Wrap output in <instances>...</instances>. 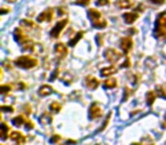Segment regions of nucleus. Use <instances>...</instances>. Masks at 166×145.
<instances>
[{
  "mask_svg": "<svg viewBox=\"0 0 166 145\" xmlns=\"http://www.w3.org/2000/svg\"><path fill=\"white\" fill-rule=\"evenodd\" d=\"M101 115H103V109H101V107H100L97 102L92 103V104H91V107H90V109H89V117H90V119L99 118Z\"/></svg>",
  "mask_w": 166,
  "mask_h": 145,
  "instance_id": "nucleus-5",
  "label": "nucleus"
},
{
  "mask_svg": "<svg viewBox=\"0 0 166 145\" xmlns=\"http://www.w3.org/2000/svg\"><path fill=\"white\" fill-rule=\"evenodd\" d=\"M116 67H106V68H103V69L100 70V75L104 76V77H107V76H110L113 75V74H115L116 72Z\"/></svg>",
  "mask_w": 166,
  "mask_h": 145,
  "instance_id": "nucleus-16",
  "label": "nucleus"
},
{
  "mask_svg": "<svg viewBox=\"0 0 166 145\" xmlns=\"http://www.w3.org/2000/svg\"><path fill=\"white\" fill-rule=\"evenodd\" d=\"M51 121H53V117L49 113H43V115L40 116V118H39V122L43 126L49 125V124H51Z\"/></svg>",
  "mask_w": 166,
  "mask_h": 145,
  "instance_id": "nucleus-15",
  "label": "nucleus"
},
{
  "mask_svg": "<svg viewBox=\"0 0 166 145\" xmlns=\"http://www.w3.org/2000/svg\"><path fill=\"white\" fill-rule=\"evenodd\" d=\"M138 17H139V15H138L136 13H134V11L123 14V20L126 24H133L136 20H138Z\"/></svg>",
  "mask_w": 166,
  "mask_h": 145,
  "instance_id": "nucleus-10",
  "label": "nucleus"
},
{
  "mask_svg": "<svg viewBox=\"0 0 166 145\" xmlns=\"http://www.w3.org/2000/svg\"><path fill=\"white\" fill-rule=\"evenodd\" d=\"M15 65L23 69H31L38 65V60L30 56H22L15 60Z\"/></svg>",
  "mask_w": 166,
  "mask_h": 145,
  "instance_id": "nucleus-2",
  "label": "nucleus"
},
{
  "mask_svg": "<svg viewBox=\"0 0 166 145\" xmlns=\"http://www.w3.org/2000/svg\"><path fill=\"white\" fill-rule=\"evenodd\" d=\"M6 1H8V2H12V3H13V2H15L16 0H6Z\"/></svg>",
  "mask_w": 166,
  "mask_h": 145,
  "instance_id": "nucleus-36",
  "label": "nucleus"
},
{
  "mask_svg": "<svg viewBox=\"0 0 166 145\" xmlns=\"http://www.w3.org/2000/svg\"><path fill=\"white\" fill-rule=\"evenodd\" d=\"M140 144L141 145H155V143H154L153 138H151L150 136H146L145 138H142V141H141Z\"/></svg>",
  "mask_w": 166,
  "mask_h": 145,
  "instance_id": "nucleus-24",
  "label": "nucleus"
},
{
  "mask_svg": "<svg viewBox=\"0 0 166 145\" xmlns=\"http://www.w3.org/2000/svg\"><path fill=\"white\" fill-rule=\"evenodd\" d=\"M117 85V82L115 78H108L104 82V89H115Z\"/></svg>",
  "mask_w": 166,
  "mask_h": 145,
  "instance_id": "nucleus-19",
  "label": "nucleus"
},
{
  "mask_svg": "<svg viewBox=\"0 0 166 145\" xmlns=\"http://www.w3.org/2000/svg\"><path fill=\"white\" fill-rule=\"evenodd\" d=\"M10 138L13 139L14 142H16L18 145H23L26 141L25 136H23L20 132H13L10 134Z\"/></svg>",
  "mask_w": 166,
  "mask_h": 145,
  "instance_id": "nucleus-9",
  "label": "nucleus"
},
{
  "mask_svg": "<svg viewBox=\"0 0 166 145\" xmlns=\"http://www.w3.org/2000/svg\"><path fill=\"white\" fill-rule=\"evenodd\" d=\"M53 10L51 8H48V9L43 10L42 13L38 16L37 20L40 23H42V22H50V20H53Z\"/></svg>",
  "mask_w": 166,
  "mask_h": 145,
  "instance_id": "nucleus-6",
  "label": "nucleus"
},
{
  "mask_svg": "<svg viewBox=\"0 0 166 145\" xmlns=\"http://www.w3.org/2000/svg\"><path fill=\"white\" fill-rule=\"evenodd\" d=\"M12 90V86L9 85H1V87H0V92L2 93V94H5V93H8Z\"/></svg>",
  "mask_w": 166,
  "mask_h": 145,
  "instance_id": "nucleus-26",
  "label": "nucleus"
},
{
  "mask_svg": "<svg viewBox=\"0 0 166 145\" xmlns=\"http://www.w3.org/2000/svg\"><path fill=\"white\" fill-rule=\"evenodd\" d=\"M155 93H156L157 96H159V98H163V99L166 100V93H165V91L163 90V87H162V86H157Z\"/></svg>",
  "mask_w": 166,
  "mask_h": 145,
  "instance_id": "nucleus-23",
  "label": "nucleus"
},
{
  "mask_svg": "<svg viewBox=\"0 0 166 145\" xmlns=\"http://www.w3.org/2000/svg\"><path fill=\"white\" fill-rule=\"evenodd\" d=\"M24 122H26V120H25V118H24L23 116H17V117L13 118V120H12V124L14 126H16V127H21Z\"/></svg>",
  "mask_w": 166,
  "mask_h": 145,
  "instance_id": "nucleus-20",
  "label": "nucleus"
},
{
  "mask_svg": "<svg viewBox=\"0 0 166 145\" xmlns=\"http://www.w3.org/2000/svg\"><path fill=\"white\" fill-rule=\"evenodd\" d=\"M60 141V136L59 135H53L50 138V143H58Z\"/></svg>",
  "mask_w": 166,
  "mask_h": 145,
  "instance_id": "nucleus-30",
  "label": "nucleus"
},
{
  "mask_svg": "<svg viewBox=\"0 0 166 145\" xmlns=\"http://www.w3.org/2000/svg\"><path fill=\"white\" fill-rule=\"evenodd\" d=\"M49 109H50V111L55 112V113H58V112L60 111V109H62V106H60L58 102H53L50 104Z\"/></svg>",
  "mask_w": 166,
  "mask_h": 145,
  "instance_id": "nucleus-22",
  "label": "nucleus"
},
{
  "mask_svg": "<svg viewBox=\"0 0 166 145\" xmlns=\"http://www.w3.org/2000/svg\"><path fill=\"white\" fill-rule=\"evenodd\" d=\"M58 72H59V70H58V69H55V70H53V74H51V76H50V78H49L50 82H53V79H56L57 77H58Z\"/></svg>",
  "mask_w": 166,
  "mask_h": 145,
  "instance_id": "nucleus-28",
  "label": "nucleus"
},
{
  "mask_svg": "<svg viewBox=\"0 0 166 145\" xmlns=\"http://www.w3.org/2000/svg\"><path fill=\"white\" fill-rule=\"evenodd\" d=\"M115 5H116V7H118V8L125 9V8H130V7L132 6L133 2H132V0H116Z\"/></svg>",
  "mask_w": 166,
  "mask_h": 145,
  "instance_id": "nucleus-14",
  "label": "nucleus"
},
{
  "mask_svg": "<svg viewBox=\"0 0 166 145\" xmlns=\"http://www.w3.org/2000/svg\"><path fill=\"white\" fill-rule=\"evenodd\" d=\"M83 35H84V32H83V31H80V32H77L76 35L74 36V37H73L72 40H70V41H68V46H74L77 42H79V41H80L81 39H82Z\"/></svg>",
  "mask_w": 166,
  "mask_h": 145,
  "instance_id": "nucleus-17",
  "label": "nucleus"
},
{
  "mask_svg": "<svg viewBox=\"0 0 166 145\" xmlns=\"http://www.w3.org/2000/svg\"><path fill=\"white\" fill-rule=\"evenodd\" d=\"M96 145H100V144H96Z\"/></svg>",
  "mask_w": 166,
  "mask_h": 145,
  "instance_id": "nucleus-40",
  "label": "nucleus"
},
{
  "mask_svg": "<svg viewBox=\"0 0 166 145\" xmlns=\"http://www.w3.org/2000/svg\"><path fill=\"white\" fill-rule=\"evenodd\" d=\"M132 46H133V42L131 37H123V39L121 40V49L123 50V52L125 53H129V51L132 49Z\"/></svg>",
  "mask_w": 166,
  "mask_h": 145,
  "instance_id": "nucleus-7",
  "label": "nucleus"
},
{
  "mask_svg": "<svg viewBox=\"0 0 166 145\" xmlns=\"http://www.w3.org/2000/svg\"><path fill=\"white\" fill-rule=\"evenodd\" d=\"M25 126H26L25 128H26V129H29V130H30V129H32V128H33V124H32V122H31L30 120H26V122H25Z\"/></svg>",
  "mask_w": 166,
  "mask_h": 145,
  "instance_id": "nucleus-33",
  "label": "nucleus"
},
{
  "mask_svg": "<svg viewBox=\"0 0 166 145\" xmlns=\"http://www.w3.org/2000/svg\"><path fill=\"white\" fill-rule=\"evenodd\" d=\"M156 93L154 92V91H149V92L147 93V96H146V100H147V104L148 106H153V103L155 102V99H156Z\"/></svg>",
  "mask_w": 166,
  "mask_h": 145,
  "instance_id": "nucleus-21",
  "label": "nucleus"
},
{
  "mask_svg": "<svg viewBox=\"0 0 166 145\" xmlns=\"http://www.w3.org/2000/svg\"><path fill=\"white\" fill-rule=\"evenodd\" d=\"M1 111H2V112H13L14 111V108H13V107L2 106V107H1Z\"/></svg>",
  "mask_w": 166,
  "mask_h": 145,
  "instance_id": "nucleus-29",
  "label": "nucleus"
},
{
  "mask_svg": "<svg viewBox=\"0 0 166 145\" xmlns=\"http://www.w3.org/2000/svg\"><path fill=\"white\" fill-rule=\"evenodd\" d=\"M89 18L91 20V24L95 29H105L107 26V22L103 18V15L97 9H89Z\"/></svg>",
  "mask_w": 166,
  "mask_h": 145,
  "instance_id": "nucleus-1",
  "label": "nucleus"
},
{
  "mask_svg": "<svg viewBox=\"0 0 166 145\" xmlns=\"http://www.w3.org/2000/svg\"><path fill=\"white\" fill-rule=\"evenodd\" d=\"M67 23H68V20H67V18L59 20V22H58V23L55 25V27H53V30L50 31V36H51V37H55V39H56V37H58V36H59V34L62 33V31L64 30V27L67 25Z\"/></svg>",
  "mask_w": 166,
  "mask_h": 145,
  "instance_id": "nucleus-4",
  "label": "nucleus"
},
{
  "mask_svg": "<svg viewBox=\"0 0 166 145\" xmlns=\"http://www.w3.org/2000/svg\"><path fill=\"white\" fill-rule=\"evenodd\" d=\"M131 145H141L140 143H133V144H131Z\"/></svg>",
  "mask_w": 166,
  "mask_h": 145,
  "instance_id": "nucleus-37",
  "label": "nucleus"
},
{
  "mask_svg": "<svg viewBox=\"0 0 166 145\" xmlns=\"http://www.w3.org/2000/svg\"><path fill=\"white\" fill-rule=\"evenodd\" d=\"M21 25L22 26H29V27H33L34 26V24L31 22V20H21Z\"/></svg>",
  "mask_w": 166,
  "mask_h": 145,
  "instance_id": "nucleus-25",
  "label": "nucleus"
},
{
  "mask_svg": "<svg viewBox=\"0 0 166 145\" xmlns=\"http://www.w3.org/2000/svg\"><path fill=\"white\" fill-rule=\"evenodd\" d=\"M121 67H123V68H125V67H130V59L129 58H126V59L124 60L123 65H122Z\"/></svg>",
  "mask_w": 166,
  "mask_h": 145,
  "instance_id": "nucleus-34",
  "label": "nucleus"
},
{
  "mask_svg": "<svg viewBox=\"0 0 166 145\" xmlns=\"http://www.w3.org/2000/svg\"><path fill=\"white\" fill-rule=\"evenodd\" d=\"M164 27H165V29H166V22H165V24H164Z\"/></svg>",
  "mask_w": 166,
  "mask_h": 145,
  "instance_id": "nucleus-38",
  "label": "nucleus"
},
{
  "mask_svg": "<svg viewBox=\"0 0 166 145\" xmlns=\"http://www.w3.org/2000/svg\"><path fill=\"white\" fill-rule=\"evenodd\" d=\"M165 124H166V115H165Z\"/></svg>",
  "mask_w": 166,
  "mask_h": 145,
  "instance_id": "nucleus-39",
  "label": "nucleus"
},
{
  "mask_svg": "<svg viewBox=\"0 0 166 145\" xmlns=\"http://www.w3.org/2000/svg\"><path fill=\"white\" fill-rule=\"evenodd\" d=\"M14 36H15V40H16L20 44H24L26 41H29L27 37L25 36V34L22 32L21 29H16V30H15V32H14Z\"/></svg>",
  "mask_w": 166,
  "mask_h": 145,
  "instance_id": "nucleus-11",
  "label": "nucleus"
},
{
  "mask_svg": "<svg viewBox=\"0 0 166 145\" xmlns=\"http://www.w3.org/2000/svg\"><path fill=\"white\" fill-rule=\"evenodd\" d=\"M89 2L90 0H76V3L77 5H81V6H86Z\"/></svg>",
  "mask_w": 166,
  "mask_h": 145,
  "instance_id": "nucleus-31",
  "label": "nucleus"
},
{
  "mask_svg": "<svg viewBox=\"0 0 166 145\" xmlns=\"http://www.w3.org/2000/svg\"><path fill=\"white\" fill-rule=\"evenodd\" d=\"M53 89L50 85H42L39 89V91H38L40 96H48L50 94H53Z\"/></svg>",
  "mask_w": 166,
  "mask_h": 145,
  "instance_id": "nucleus-13",
  "label": "nucleus"
},
{
  "mask_svg": "<svg viewBox=\"0 0 166 145\" xmlns=\"http://www.w3.org/2000/svg\"><path fill=\"white\" fill-rule=\"evenodd\" d=\"M0 130H1V133H0L1 139H2V141L7 139V136H8V133H9V127H8L5 122H2L1 126H0Z\"/></svg>",
  "mask_w": 166,
  "mask_h": 145,
  "instance_id": "nucleus-18",
  "label": "nucleus"
},
{
  "mask_svg": "<svg viewBox=\"0 0 166 145\" xmlns=\"http://www.w3.org/2000/svg\"><path fill=\"white\" fill-rule=\"evenodd\" d=\"M127 91H129V90H127V89H125V94H124V96H123V100H122V101H126V96H127V98H129L130 93L127 92Z\"/></svg>",
  "mask_w": 166,
  "mask_h": 145,
  "instance_id": "nucleus-35",
  "label": "nucleus"
},
{
  "mask_svg": "<svg viewBox=\"0 0 166 145\" xmlns=\"http://www.w3.org/2000/svg\"><path fill=\"white\" fill-rule=\"evenodd\" d=\"M104 57H105L106 60H108L109 63L115 64L121 59L122 55H121L117 50L113 49V48H108V49H106L104 51Z\"/></svg>",
  "mask_w": 166,
  "mask_h": 145,
  "instance_id": "nucleus-3",
  "label": "nucleus"
},
{
  "mask_svg": "<svg viewBox=\"0 0 166 145\" xmlns=\"http://www.w3.org/2000/svg\"><path fill=\"white\" fill-rule=\"evenodd\" d=\"M55 52L59 57H65L67 55V48L63 43H57L55 46Z\"/></svg>",
  "mask_w": 166,
  "mask_h": 145,
  "instance_id": "nucleus-12",
  "label": "nucleus"
},
{
  "mask_svg": "<svg viewBox=\"0 0 166 145\" xmlns=\"http://www.w3.org/2000/svg\"><path fill=\"white\" fill-rule=\"evenodd\" d=\"M85 85L89 87L90 90H96L98 86H99V82L96 77L93 76H86L85 78Z\"/></svg>",
  "mask_w": 166,
  "mask_h": 145,
  "instance_id": "nucleus-8",
  "label": "nucleus"
},
{
  "mask_svg": "<svg viewBox=\"0 0 166 145\" xmlns=\"http://www.w3.org/2000/svg\"><path fill=\"white\" fill-rule=\"evenodd\" d=\"M151 3H155V5H163L165 2V0H149Z\"/></svg>",
  "mask_w": 166,
  "mask_h": 145,
  "instance_id": "nucleus-32",
  "label": "nucleus"
},
{
  "mask_svg": "<svg viewBox=\"0 0 166 145\" xmlns=\"http://www.w3.org/2000/svg\"><path fill=\"white\" fill-rule=\"evenodd\" d=\"M109 3V0H97L96 1V5L98 7H103V6H106V5H108Z\"/></svg>",
  "mask_w": 166,
  "mask_h": 145,
  "instance_id": "nucleus-27",
  "label": "nucleus"
}]
</instances>
